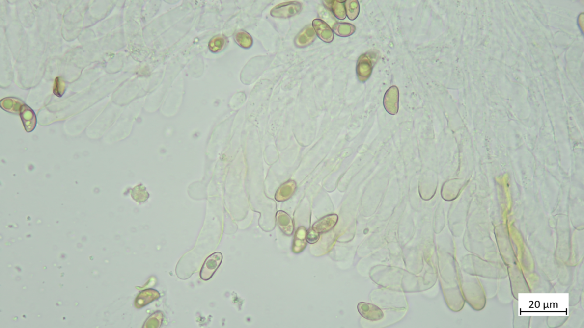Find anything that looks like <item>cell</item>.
Returning <instances> with one entry per match:
<instances>
[{
	"instance_id": "18",
	"label": "cell",
	"mask_w": 584,
	"mask_h": 328,
	"mask_svg": "<svg viewBox=\"0 0 584 328\" xmlns=\"http://www.w3.org/2000/svg\"><path fill=\"white\" fill-rule=\"evenodd\" d=\"M295 186L293 182L285 183L278 190L276 195V199L278 201H284L289 198L295 190Z\"/></svg>"
},
{
	"instance_id": "15",
	"label": "cell",
	"mask_w": 584,
	"mask_h": 328,
	"mask_svg": "<svg viewBox=\"0 0 584 328\" xmlns=\"http://www.w3.org/2000/svg\"><path fill=\"white\" fill-rule=\"evenodd\" d=\"M325 5L330 9L333 14L339 20H344L346 17L345 2L339 1H324Z\"/></svg>"
},
{
	"instance_id": "14",
	"label": "cell",
	"mask_w": 584,
	"mask_h": 328,
	"mask_svg": "<svg viewBox=\"0 0 584 328\" xmlns=\"http://www.w3.org/2000/svg\"><path fill=\"white\" fill-rule=\"evenodd\" d=\"M306 231L304 227H300L297 229L295 238H294L292 246V251L296 253L302 252L306 246Z\"/></svg>"
},
{
	"instance_id": "5",
	"label": "cell",
	"mask_w": 584,
	"mask_h": 328,
	"mask_svg": "<svg viewBox=\"0 0 584 328\" xmlns=\"http://www.w3.org/2000/svg\"><path fill=\"white\" fill-rule=\"evenodd\" d=\"M399 97V90L398 87L395 86L389 88L385 94V107L391 114L395 115L398 112Z\"/></svg>"
},
{
	"instance_id": "10",
	"label": "cell",
	"mask_w": 584,
	"mask_h": 328,
	"mask_svg": "<svg viewBox=\"0 0 584 328\" xmlns=\"http://www.w3.org/2000/svg\"><path fill=\"white\" fill-rule=\"evenodd\" d=\"M338 216L335 214L328 215L318 220L313 225L312 228L319 233H324L330 231L337 224Z\"/></svg>"
},
{
	"instance_id": "16",
	"label": "cell",
	"mask_w": 584,
	"mask_h": 328,
	"mask_svg": "<svg viewBox=\"0 0 584 328\" xmlns=\"http://www.w3.org/2000/svg\"><path fill=\"white\" fill-rule=\"evenodd\" d=\"M234 40L240 47L246 49L252 47L253 42L252 36L247 31L242 30L236 31L234 34Z\"/></svg>"
},
{
	"instance_id": "3",
	"label": "cell",
	"mask_w": 584,
	"mask_h": 328,
	"mask_svg": "<svg viewBox=\"0 0 584 328\" xmlns=\"http://www.w3.org/2000/svg\"><path fill=\"white\" fill-rule=\"evenodd\" d=\"M222 261V255L220 252L212 253L209 256L205 261L200 273L201 279L207 281L211 279L212 276L220 267Z\"/></svg>"
},
{
	"instance_id": "1",
	"label": "cell",
	"mask_w": 584,
	"mask_h": 328,
	"mask_svg": "<svg viewBox=\"0 0 584 328\" xmlns=\"http://www.w3.org/2000/svg\"><path fill=\"white\" fill-rule=\"evenodd\" d=\"M377 59V53L374 52L370 51L360 56L356 69L357 76L360 82H364L369 78Z\"/></svg>"
},
{
	"instance_id": "4",
	"label": "cell",
	"mask_w": 584,
	"mask_h": 328,
	"mask_svg": "<svg viewBox=\"0 0 584 328\" xmlns=\"http://www.w3.org/2000/svg\"><path fill=\"white\" fill-rule=\"evenodd\" d=\"M357 309L361 316L363 318L373 321H378L383 319V311L376 305L365 302H360Z\"/></svg>"
},
{
	"instance_id": "11",
	"label": "cell",
	"mask_w": 584,
	"mask_h": 328,
	"mask_svg": "<svg viewBox=\"0 0 584 328\" xmlns=\"http://www.w3.org/2000/svg\"><path fill=\"white\" fill-rule=\"evenodd\" d=\"M24 104L22 101L13 97L5 98L0 102V105L3 110L13 114H20L21 108Z\"/></svg>"
},
{
	"instance_id": "19",
	"label": "cell",
	"mask_w": 584,
	"mask_h": 328,
	"mask_svg": "<svg viewBox=\"0 0 584 328\" xmlns=\"http://www.w3.org/2000/svg\"><path fill=\"white\" fill-rule=\"evenodd\" d=\"M346 14L350 20H355L360 12V5L356 0H348L345 2Z\"/></svg>"
},
{
	"instance_id": "12",
	"label": "cell",
	"mask_w": 584,
	"mask_h": 328,
	"mask_svg": "<svg viewBox=\"0 0 584 328\" xmlns=\"http://www.w3.org/2000/svg\"><path fill=\"white\" fill-rule=\"evenodd\" d=\"M276 220L279 228L283 233L286 235H291L294 231V225L291 217L284 211H278L276 214Z\"/></svg>"
},
{
	"instance_id": "13",
	"label": "cell",
	"mask_w": 584,
	"mask_h": 328,
	"mask_svg": "<svg viewBox=\"0 0 584 328\" xmlns=\"http://www.w3.org/2000/svg\"><path fill=\"white\" fill-rule=\"evenodd\" d=\"M228 42V38L224 35H216L208 42V50L213 54L219 53L224 50Z\"/></svg>"
},
{
	"instance_id": "6",
	"label": "cell",
	"mask_w": 584,
	"mask_h": 328,
	"mask_svg": "<svg viewBox=\"0 0 584 328\" xmlns=\"http://www.w3.org/2000/svg\"><path fill=\"white\" fill-rule=\"evenodd\" d=\"M312 26L316 35L322 41L327 43H330L334 41V31L324 21L318 19H315L313 21Z\"/></svg>"
},
{
	"instance_id": "22",
	"label": "cell",
	"mask_w": 584,
	"mask_h": 328,
	"mask_svg": "<svg viewBox=\"0 0 584 328\" xmlns=\"http://www.w3.org/2000/svg\"><path fill=\"white\" fill-rule=\"evenodd\" d=\"M306 239L307 242L314 244L319 240L320 233L311 228L306 231Z\"/></svg>"
},
{
	"instance_id": "17",
	"label": "cell",
	"mask_w": 584,
	"mask_h": 328,
	"mask_svg": "<svg viewBox=\"0 0 584 328\" xmlns=\"http://www.w3.org/2000/svg\"><path fill=\"white\" fill-rule=\"evenodd\" d=\"M332 28L335 34L342 37L351 36L356 31L355 26L349 23L335 24Z\"/></svg>"
},
{
	"instance_id": "8",
	"label": "cell",
	"mask_w": 584,
	"mask_h": 328,
	"mask_svg": "<svg viewBox=\"0 0 584 328\" xmlns=\"http://www.w3.org/2000/svg\"><path fill=\"white\" fill-rule=\"evenodd\" d=\"M20 115L26 131L28 133L33 131L37 125V118L33 109L24 104L21 108Z\"/></svg>"
},
{
	"instance_id": "21",
	"label": "cell",
	"mask_w": 584,
	"mask_h": 328,
	"mask_svg": "<svg viewBox=\"0 0 584 328\" xmlns=\"http://www.w3.org/2000/svg\"><path fill=\"white\" fill-rule=\"evenodd\" d=\"M66 90L65 82L61 77H56L53 87V93L56 97H62Z\"/></svg>"
},
{
	"instance_id": "2",
	"label": "cell",
	"mask_w": 584,
	"mask_h": 328,
	"mask_svg": "<svg viewBox=\"0 0 584 328\" xmlns=\"http://www.w3.org/2000/svg\"><path fill=\"white\" fill-rule=\"evenodd\" d=\"M302 6V3L298 1L286 2L274 7L270 14L275 18L289 19L299 14Z\"/></svg>"
},
{
	"instance_id": "7",
	"label": "cell",
	"mask_w": 584,
	"mask_h": 328,
	"mask_svg": "<svg viewBox=\"0 0 584 328\" xmlns=\"http://www.w3.org/2000/svg\"><path fill=\"white\" fill-rule=\"evenodd\" d=\"M316 37V33L311 25L306 26L297 35L295 44L300 48L308 47L313 43Z\"/></svg>"
},
{
	"instance_id": "9",
	"label": "cell",
	"mask_w": 584,
	"mask_h": 328,
	"mask_svg": "<svg viewBox=\"0 0 584 328\" xmlns=\"http://www.w3.org/2000/svg\"><path fill=\"white\" fill-rule=\"evenodd\" d=\"M159 298H160V294L158 291L153 290V289H148V290L141 291L138 294L136 299V307L138 309L143 308Z\"/></svg>"
},
{
	"instance_id": "20",
	"label": "cell",
	"mask_w": 584,
	"mask_h": 328,
	"mask_svg": "<svg viewBox=\"0 0 584 328\" xmlns=\"http://www.w3.org/2000/svg\"><path fill=\"white\" fill-rule=\"evenodd\" d=\"M163 320V314L161 312H156L152 315L146 321L144 327L159 328L161 326Z\"/></svg>"
}]
</instances>
